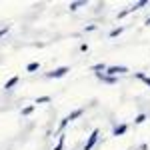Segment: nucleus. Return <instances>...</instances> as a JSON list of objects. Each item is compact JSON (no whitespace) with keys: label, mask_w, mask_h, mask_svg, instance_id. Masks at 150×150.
I'll return each instance as SVG.
<instances>
[{"label":"nucleus","mask_w":150,"mask_h":150,"mask_svg":"<svg viewBox=\"0 0 150 150\" xmlns=\"http://www.w3.org/2000/svg\"><path fill=\"white\" fill-rule=\"evenodd\" d=\"M84 114V108H76V110H72L68 116H64L62 120H60V124H58V134H62L64 132V128L68 126L72 120H76V118H80V116Z\"/></svg>","instance_id":"nucleus-1"},{"label":"nucleus","mask_w":150,"mask_h":150,"mask_svg":"<svg viewBox=\"0 0 150 150\" xmlns=\"http://www.w3.org/2000/svg\"><path fill=\"white\" fill-rule=\"evenodd\" d=\"M68 72H70L68 66H58V68H54V70H50V72H46V78H64Z\"/></svg>","instance_id":"nucleus-2"},{"label":"nucleus","mask_w":150,"mask_h":150,"mask_svg":"<svg viewBox=\"0 0 150 150\" xmlns=\"http://www.w3.org/2000/svg\"><path fill=\"white\" fill-rule=\"evenodd\" d=\"M146 4H148V0H140V2H136V4H132V6H128L126 10L118 12V18H124V16H128L130 12H134V10H140V8H144Z\"/></svg>","instance_id":"nucleus-3"},{"label":"nucleus","mask_w":150,"mask_h":150,"mask_svg":"<svg viewBox=\"0 0 150 150\" xmlns=\"http://www.w3.org/2000/svg\"><path fill=\"white\" fill-rule=\"evenodd\" d=\"M98 136H100V130L94 128L92 132H90V136H88V140H86V144H84V150H92L96 146V142H98Z\"/></svg>","instance_id":"nucleus-4"},{"label":"nucleus","mask_w":150,"mask_h":150,"mask_svg":"<svg viewBox=\"0 0 150 150\" xmlns=\"http://www.w3.org/2000/svg\"><path fill=\"white\" fill-rule=\"evenodd\" d=\"M126 72H128V68L122 66V64H120V66H108V68H106V74H108V76H116V78H118V74H126Z\"/></svg>","instance_id":"nucleus-5"},{"label":"nucleus","mask_w":150,"mask_h":150,"mask_svg":"<svg viewBox=\"0 0 150 150\" xmlns=\"http://www.w3.org/2000/svg\"><path fill=\"white\" fill-rule=\"evenodd\" d=\"M96 78H98V80H102V82H106V84H116V82H118V78H116V76H108L106 72L96 74Z\"/></svg>","instance_id":"nucleus-6"},{"label":"nucleus","mask_w":150,"mask_h":150,"mask_svg":"<svg viewBox=\"0 0 150 150\" xmlns=\"http://www.w3.org/2000/svg\"><path fill=\"white\" fill-rule=\"evenodd\" d=\"M126 130H128V124H118L112 130V136H122V134H126Z\"/></svg>","instance_id":"nucleus-7"},{"label":"nucleus","mask_w":150,"mask_h":150,"mask_svg":"<svg viewBox=\"0 0 150 150\" xmlns=\"http://www.w3.org/2000/svg\"><path fill=\"white\" fill-rule=\"evenodd\" d=\"M18 80H20V76H12L10 80L4 84V90H12V88H14V86L18 84Z\"/></svg>","instance_id":"nucleus-8"},{"label":"nucleus","mask_w":150,"mask_h":150,"mask_svg":"<svg viewBox=\"0 0 150 150\" xmlns=\"http://www.w3.org/2000/svg\"><path fill=\"white\" fill-rule=\"evenodd\" d=\"M134 78H138V80H142L146 86L150 88V76H146L144 72H134Z\"/></svg>","instance_id":"nucleus-9"},{"label":"nucleus","mask_w":150,"mask_h":150,"mask_svg":"<svg viewBox=\"0 0 150 150\" xmlns=\"http://www.w3.org/2000/svg\"><path fill=\"white\" fill-rule=\"evenodd\" d=\"M106 68H108V66H106L104 62H100V64H94L92 66V72L94 74H102V72H106Z\"/></svg>","instance_id":"nucleus-10"},{"label":"nucleus","mask_w":150,"mask_h":150,"mask_svg":"<svg viewBox=\"0 0 150 150\" xmlns=\"http://www.w3.org/2000/svg\"><path fill=\"white\" fill-rule=\"evenodd\" d=\"M122 32H124V26H116V28H112V30H110V38H116V36H120L122 34Z\"/></svg>","instance_id":"nucleus-11"},{"label":"nucleus","mask_w":150,"mask_h":150,"mask_svg":"<svg viewBox=\"0 0 150 150\" xmlns=\"http://www.w3.org/2000/svg\"><path fill=\"white\" fill-rule=\"evenodd\" d=\"M50 100H52V98H50L48 94H44V96H38L34 100V104H46V102H50Z\"/></svg>","instance_id":"nucleus-12"},{"label":"nucleus","mask_w":150,"mask_h":150,"mask_svg":"<svg viewBox=\"0 0 150 150\" xmlns=\"http://www.w3.org/2000/svg\"><path fill=\"white\" fill-rule=\"evenodd\" d=\"M32 112H34V104H28V106L22 108V116H30Z\"/></svg>","instance_id":"nucleus-13"},{"label":"nucleus","mask_w":150,"mask_h":150,"mask_svg":"<svg viewBox=\"0 0 150 150\" xmlns=\"http://www.w3.org/2000/svg\"><path fill=\"white\" fill-rule=\"evenodd\" d=\"M38 68H40V62H30V64L26 66V72H36Z\"/></svg>","instance_id":"nucleus-14"},{"label":"nucleus","mask_w":150,"mask_h":150,"mask_svg":"<svg viewBox=\"0 0 150 150\" xmlns=\"http://www.w3.org/2000/svg\"><path fill=\"white\" fill-rule=\"evenodd\" d=\"M84 4H86L84 0H78V2H70V10H78V8H80V6H84Z\"/></svg>","instance_id":"nucleus-15"},{"label":"nucleus","mask_w":150,"mask_h":150,"mask_svg":"<svg viewBox=\"0 0 150 150\" xmlns=\"http://www.w3.org/2000/svg\"><path fill=\"white\" fill-rule=\"evenodd\" d=\"M64 140H66V136H64V134H60V140H58V144L54 146V150H62V148H64Z\"/></svg>","instance_id":"nucleus-16"},{"label":"nucleus","mask_w":150,"mask_h":150,"mask_svg":"<svg viewBox=\"0 0 150 150\" xmlns=\"http://www.w3.org/2000/svg\"><path fill=\"white\" fill-rule=\"evenodd\" d=\"M144 120H146V114H138L136 118H134V124H142Z\"/></svg>","instance_id":"nucleus-17"},{"label":"nucleus","mask_w":150,"mask_h":150,"mask_svg":"<svg viewBox=\"0 0 150 150\" xmlns=\"http://www.w3.org/2000/svg\"><path fill=\"white\" fill-rule=\"evenodd\" d=\"M84 30H86V32H92V30H96V24H88Z\"/></svg>","instance_id":"nucleus-18"},{"label":"nucleus","mask_w":150,"mask_h":150,"mask_svg":"<svg viewBox=\"0 0 150 150\" xmlns=\"http://www.w3.org/2000/svg\"><path fill=\"white\" fill-rule=\"evenodd\" d=\"M80 50H82V52H88V44H86V42H82V44H80Z\"/></svg>","instance_id":"nucleus-19"},{"label":"nucleus","mask_w":150,"mask_h":150,"mask_svg":"<svg viewBox=\"0 0 150 150\" xmlns=\"http://www.w3.org/2000/svg\"><path fill=\"white\" fill-rule=\"evenodd\" d=\"M6 32H8V26H6V28H0V38L6 34Z\"/></svg>","instance_id":"nucleus-20"},{"label":"nucleus","mask_w":150,"mask_h":150,"mask_svg":"<svg viewBox=\"0 0 150 150\" xmlns=\"http://www.w3.org/2000/svg\"><path fill=\"white\" fill-rule=\"evenodd\" d=\"M146 26H150V16H148V18H146Z\"/></svg>","instance_id":"nucleus-21"}]
</instances>
